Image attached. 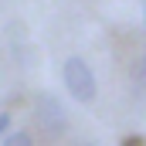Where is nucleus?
<instances>
[{"label": "nucleus", "mask_w": 146, "mask_h": 146, "mask_svg": "<svg viewBox=\"0 0 146 146\" xmlns=\"http://www.w3.org/2000/svg\"><path fill=\"white\" fill-rule=\"evenodd\" d=\"M61 78H65V88L72 92V99H78V102H92L95 99V75L85 65V58H78V54L65 58Z\"/></svg>", "instance_id": "1"}, {"label": "nucleus", "mask_w": 146, "mask_h": 146, "mask_svg": "<svg viewBox=\"0 0 146 146\" xmlns=\"http://www.w3.org/2000/svg\"><path fill=\"white\" fill-rule=\"evenodd\" d=\"M34 119L37 126L51 136V139H58L65 129H68V115H65V109H61V102L54 99V95H48V92H41L34 102Z\"/></svg>", "instance_id": "2"}, {"label": "nucleus", "mask_w": 146, "mask_h": 146, "mask_svg": "<svg viewBox=\"0 0 146 146\" xmlns=\"http://www.w3.org/2000/svg\"><path fill=\"white\" fill-rule=\"evenodd\" d=\"M3 146H34L27 133H7L3 136Z\"/></svg>", "instance_id": "3"}, {"label": "nucleus", "mask_w": 146, "mask_h": 146, "mask_svg": "<svg viewBox=\"0 0 146 146\" xmlns=\"http://www.w3.org/2000/svg\"><path fill=\"white\" fill-rule=\"evenodd\" d=\"M10 129V112H0V136H7Z\"/></svg>", "instance_id": "4"}, {"label": "nucleus", "mask_w": 146, "mask_h": 146, "mask_svg": "<svg viewBox=\"0 0 146 146\" xmlns=\"http://www.w3.org/2000/svg\"><path fill=\"white\" fill-rule=\"evenodd\" d=\"M85 146H95V143H85Z\"/></svg>", "instance_id": "5"}]
</instances>
